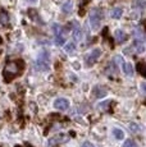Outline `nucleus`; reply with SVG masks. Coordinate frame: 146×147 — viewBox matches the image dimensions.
I'll return each mask as SVG.
<instances>
[{
	"label": "nucleus",
	"mask_w": 146,
	"mask_h": 147,
	"mask_svg": "<svg viewBox=\"0 0 146 147\" xmlns=\"http://www.w3.org/2000/svg\"><path fill=\"white\" fill-rule=\"evenodd\" d=\"M22 69H23V61L22 60H14V61H8L3 70V77L4 81L10 82L14 77L21 74Z\"/></svg>",
	"instance_id": "1"
},
{
	"label": "nucleus",
	"mask_w": 146,
	"mask_h": 147,
	"mask_svg": "<svg viewBox=\"0 0 146 147\" xmlns=\"http://www.w3.org/2000/svg\"><path fill=\"white\" fill-rule=\"evenodd\" d=\"M50 63H49V53L46 50H43L40 54H39V58L36 59V63H35V68L37 70H49Z\"/></svg>",
	"instance_id": "2"
},
{
	"label": "nucleus",
	"mask_w": 146,
	"mask_h": 147,
	"mask_svg": "<svg viewBox=\"0 0 146 147\" xmlns=\"http://www.w3.org/2000/svg\"><path fill=\"white\" fill-rule=\"evenodd\" d=\"M101 19H103V13L100 9H94L90 13V23H91V27L94 28V30L100 27Z\"/></svg>",
	"instance_id": "3"
},
{
	"label": "nucleus",
	"mask_w": 146,
	"mask_h": 147,
	"mask_svg": "<svg viewBox=\"0 0 146 147\" xmlns=\"http://www.w3.org/2000/svg\"><path fill=\"white\" fill-rule=\"evenodd\" d=\"M100 55H101V50L100 49H94L91 53H90V55L86 58V65L92 67L97 61V59H99Z\"/></svg>",
	"instance_id": "4"
},
{
	"label": "nucleus",
	"mask_w": 146,
	"mask_h": 147,
	"mask_svg": "<svg viewBox=\"0 0 146 147\" xmlns=\"http://www.w3.org/2000/svg\"><path fill=\"white\" fill-rule=\"evenodd\" d=\"M54 107L58 110H67L69 107V101L67 98H58L54 102Z\"/></svg>",
	"instance_id": "5"
},
{
	"label": "nucleus",
	"mask_w": 146,
	"mask_h": 147,
	"mask_svg": "<svg viewBox=\"0 0 146 147\" xmlns=\"http://www.w3.org/2000/svg\"><path fill=\"white\" fill-rule=\"evenodd\" d=\"M72 23H73V38L80 41L82 38V30H81L78 23H76V22H72Z\"/></svg>",
	"instance_id": "6"
},
{
	"label": "nucleus",
	"mask_w": 146,
	"mask_h": 147,
	"mask_svg": "<svg viewBox=\"0 0 146 147\" xmlns=\"http://www.w3.org/2000/svg\"><path fill=\"white\" fill-rule=\"evenodd\" d=\"M66 141H68V137H67L66 134H58L57 137L51 138V140L49 141V146L57 145V143H60V142H66Z\"/></svg>",
	"instance_id": "7"
},
{
	"label": "nucleus",
	"mask_w": 146,
	"mask_h": 147,
	"mask_svg": "<svg viewBox=\"0 0 146 147\" xmlns=\"http://www.w3.org/2000/svg\"><path fill=\"white\" fill-rule=\"evenodd\" d=\"M114 37H116V42L117 44H122L127 40V35L123 32L122 30H117L116 33H114Z\"/></svg>",
	"instance_id": "8"
},
{
	"label": "nucleus",
	"mask_w": 146,
	"mask_h": 147,
	"mask_svg": "<svg viewBox=\"0 0 146 147\" xmlns=\"http://www.w3.org/2000/svg\"><path fill=\"white\" fill-rule=\"evenodd\" d=\"M106 94H108V90L104 88V87H95L94 88V96L97 98H101L104 97V96H106Z\"/></svg>",
	"instance_id": "9"
},
{
	"label": "nucleus",
	"mask_w": 146,
	"mask_h": 147,
	"mask_svg": "<svg viewBox=\"0 0 146 147\" xmlns=\"http://www.w3.org/2000/svg\"><path fill=\"white\" fill-rule=\"evenodd\" d=\"M0 23H1L3 26H7V24L9 23V17H8V13L4 12V10L0 12Z\"/></svg>",
	"instance_id": "10"
},
{
	"label": "nucleus",
	"mask_w": 146,
	"mask_h": 147,
	"mask_svg": "<svg viewBox=\"0 0 146 147\" xmlns=\"http://www.w3.org/2000/svg\"><path fill=\"white\" fill-rule=\"evenodd\" d=\"M122 67H123V72H124L127 76H132V74H133V68H132V64L123 63Z\"/></svg>",
	"instance_id": "11"
},
{
	"label": "nucleus",
	"mask_w": 146,
	"mask_h": 147,
	"mask_svg": "<svg viewBox=\"0 0 146 147\" xmlns=\"http://www.w3.org/2000/svg\"><path fill=\"white\" fill-rule=\"evenodd\" d=\"M135 38H136V41H140V42H142L145 40V35H144V32H142L140 28L135 30Z\"/></svg>",
	"instance_id": "12"
},
{
	"label": "nucleus",
	"mask_w": 146,
	"mask_h": 147,
	"mask_svg": "<svg viewBox=\"0 0 146 147\" xmlns=\"http://www.w3.org/2000/svg\"><path fill=\"white\" fill-rule=\"evenodd\" d=\"M122 13H123V10H122V8H114L113 10H112V18H114V19H118V18H120L122 17Z\"/></svg>",
	"instance_id": "13"
},
{
	"label": "nucleus",
	"mask_w": 146,
	"mask_h": 147,
	"mask_svg": "<svg viewBox=\"0 0 146 147\" xmlns=\"http://www.w3.org/2000/svg\"><path fill=\"white\" fill-rule=\"evenodd\" d=\"M113 134H114V137H116L117 140H123V138H124V133H123V131L122 129H119V128H114L113 129Z\"/></svg>",
	"instance_id": "14"
},
{
	"label": "nucleus",
	"mask_w": 146,
	"mask_h": 147,
	"mask_svg": "<svg viewBox=\"0 0 146 147\" xmlns=\"http://www.w3.org/2000/svg\"><path fill=\"white\" fill-rule=\"evenodd\" d=\"M64 42H66V36L64 35H55V44L59 45V46H62V45H64Z\"/></svg>",
	"instance_id": "15"
},
{
	"label": "nucleus",
	"mask_w": 146,
	"mask_h": 147,
	"mask_svg": "<svg viewBox=\"0 0 146 147\" xmlns=\"http://www.w3.org/2000/svg\"><path fill=\"white\" fill-rule=\"evenodd\" d=\"M62 9H63L64 13H71L72 12V1H66L63 4V7H62Z\"/></svg>",
	"instance_id": "16"
},
{
	"label": "nucleus",
	"mask_w": 146,
	"mask_h": 147,
	"mask_svg": "<svg viewBox=\"0 0 146 147\" xmlns=\"http://www.w3.org/2000/svg\"><path fill=\"white\" fill-rule=\"evenodd\" d=\"M53 31H54L55 35H64V30L62 28V26H59V24H54V26H53Z\"/></svg>",
	"instance_id": "17"
},
{
	"label": "nucleus",
	"mask_w": 146,
	"mask_h": 147,
	"mask_svg": "<svg viewBox=\"0 0 146 147\" xmlns=\"http://www.w3.org/2000/svg\"><path fill=\"white\" fill-rule=\"evenodd\" d=\"M64 50H66V53H73L76 50V45L73 44V42H71V44H67L66 45V47H64Z\"/></svg>",
	"instance_id": "18"
},
{
	"label": "nucleus",
	"mask_w": 146,
	"mask_h": 147,
	"mask_svg": "<svg viewBox=\"0 0 146 147\" xmlns=\"http://www.w3.org/2000/svg\"><path fill=\"white\" fill-rule=\"evenodd\" d=\"M137 68H139V72L141 73V74L146 78V64L140 63V64H137Z\"/></svg>",
	"instance_id": "19"
},
{
	"label": "nucleus",
	"mask_w": 146,
	"mask_h": 147,
	"mask_svg": "<svg viewBox=\"0 0 146 147\" xmlns=\"http://www.w3.org/2000/svg\"><path fill=\"white\" fill-rule=\"evenodd\" d=\"M133 7H136V8H146V3L142 1V0H135Z\"/></svg>",
	"instance_id": "20"
},
{
	"label": "nucleus",
	"mask_w": 146,
	"mask_h": 147,
	"mask_svg": "<svg viewBox=\"0 0 146 147\" xmlns=\"http://www.w3.org/2000/svg\"><path fill=\"white\" fill-rule=\"evenodd\" d=\"M110 104H112V101H104V102H100V104H99V107H100L101 110H108Z\"/></svg>",
	"instance_id": "21"
},
{
	"label": "nucleus",
	"mask_w": 146,
	"mask_h": 147,
	"mask_svg": "<svg viewBox=\"0 0 146 147\" xmlns=\"http://www.w3.org/2000/svg\"><path fill=\"white\" fill-rule=\"evenodd\" d=\"M123 147H137V145L133 140H127L124 142V145H123Z\"/></svg>",
	"instance_id": "22"
},
{
	"label": "nucleus",
	"mask_w": 146,
	"mask_h": 147,
	"mask_svg": "<svg viewBox=\"0 0 146 147\" xmlns=\"http://www.w3.org/2000/svg\"><path fill=\"white\" fill-rule=\"evenodd\" d=\"M130 129L133 133H137V132H140V127L137 125V124H135V123H131L130 124Z\"/></svg>",
	"instance_id": "23"
},
{
	"label": "nucleus",
	"mask_w": 146,
	"mask_h": 147,
	"mask_svg": "<svg viewBox=\"0 0 146 147\" xmlns=\"http://www.w3.org/2000/svg\"><path fill=\"white\" fill-rule=\"evenodd\" d=\"M113 61H114L116 64H120V65H122V64L124 63V61H123V58H122V56H116Z\"/></svg>",
	"instance_id": "24"
},
{
	"label": "nucleus",
	"mask_w": 146,
	"mask_h": 147,
	"mask_svg": "<svg viewBox=\"0 0 146 147\" xmlns=\"http://www.w3.org/2000/svg\"><path fill=\"white\" fill-rule=\"evenodd\" d=\"M82 147H95L94 145H92L91 142H89V141H86V142H83V145H82Z\"/></svg>",
	"instance_id": "25"
},
{
	"label": "nucleus",
	"mask_w": 146,
	"mask_h": 147,
	"mask_svg": "<svg viewBox=\"0 0 146 147\" xmlns=\"http://www.w3.org/2000/svg\"><path fill=\"white\" fill-rule=\"evenodd\" d=\"M141 87H142V91H145V92H146V82L141 83Z\"/></svg>",
	"instance_id": "26"
},
{
	"label": "nucleus",
	"mask_w": 146,
	"mask_h": 147,
	"mask_svg": "<svg viewBox=\"0 0 146 147\" xmlns=\"http://www.w3.org/2000/svg\"><path fill=\"white\" fill-rule=\"evenodd\" d=\"M1 42H3V40H1V38H0V44H1Z\"/></svg>",
	"instance_id": "27"
}]
</instances>
